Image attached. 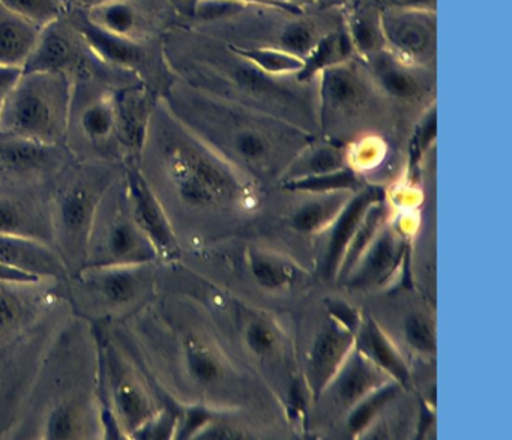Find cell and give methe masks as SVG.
Listing matches in <instances>:
<instances>
[{
	"label": "cell",
	"mask_w": 512,
	"mask_h": 440,
	"mask_svg": "<svg viewBox=\"0 0 512 440\" xmlns=\"http://www.w3.org/2000/svg\"><path fill=\"white\" fill-rule=\"evenodd\" d=\"M163 50L175 79L191 88L319 133L317 77L272 76L235 47L179 23L164 32Z\"/></svg>",
	"instance_id": "cell-1"
},
{
	"label": "cell",
	"mask_w": 512,
	"mask_h": 440,
	"mask_svg": "<svg viewBox=\"0 0 512 440\" xmlns=\"http://www.w3.org/2000/svg\"><path fill=\"white\" fill-rule=\"evenodd\" d=\"M101 413L94 326L73 313L55 335L17 425L34 421L11 439H104Z\"/></svg>",
	"instance_id": "cell-2"
},
{
	"label": "cell",
	"mask_w": 512,
	"mask_h": 440,
	"mask_svg": "<svg viewBox=\"0 0 512 440\" xmlns=\"http://www.w3.org/2000/svg\"><path fill=\"white\" fill-rule=\"evenodd\" d=\"M71 314L61 281H0V439L11 437L55 335Z\"/></svg>",
	"instance_id": "cell-3"
},
{
	"label": "cell",
	"mask_w": 512,
	"mask_h": 440,
	"mask_svg": "<svg viewBox=\"0 0 512 440\" xmlns=\"http://www.w3.org/2000/svg\"><path fill=\"white\" fill-rule=\"evenodd\" d=\"M161 100L224 161L257 172L289 167L313 139L283 119L212 97L178 79L170 83Z\"/></svg>",
	"instance_id": "cell-4"
},
{
	"label": "cell",
	"mask_w": 512,
	"mask_h": 440,
	"mask_svg": "<svg viewBox=\"0 0 512 440\" xmlns=\"http://www.w3.org/2000/svg\"><path fill=\"white\" fill-rule=\"evenodd\" d=\"M341 25L343 7L293 10L244 2L226 19L188 28L211 35L235 49H278L305 59L320 38Z\"/></svg>",
	"instance_id": "cell-5"
},
{
	"label": "cell",
	"mask_w": 512,
	"mask_h": 440,
	"mask_svg": "<svg viewBox=\"0 0 512 440\" xmlns=\"http://www.w3.org/2000/svg\"><path fill=\"white\" fill-rule=\"evenodd\" d=\"M124 172L122 163L74 160L53 182L52 242L70 277L85 265L89 233L101 197Z\"/></svg>",
	"instance_id": "cell-6"
},
{
	"label": "cell",
	"mask_w": 512,
	"mask_h": 440,
	"mask_svg": "<svg viewBox=\"0 0 512 440\" xmlns=\"http://www.w3.org/2000/svg\"><path fill=\"white\" fill-rule=\"evenodd\" d=\"M98 346L101 421L113 416L125 439L161 409L151 376L113 323H92Z\"/></svg>",
	"instance_id": "cell-7"
},
{
	"label": "cell",
	"mask_w": 512,
	"mask_h": 440,
	"mask_svg": "<svg viewBox=\"0 0 512 440\" xmlns=\"http://www.w3.org/2000/svg\"><path fill=\"white\" fill-rule=\"evenodd\" d=\"M73 82L55 71H22L0 107V133L64 145Z\"/></svg>",
	"instance_id": "cell-8"
},
{
	"label": "cell",
	"mask_w": 512,
	"mask_h": 440,
	"mask_svg": "<svg viewBox=\"0 0 512 440\" xmlns=\"http://www.w3.org/2000/svg\"><path fill=\"white\" fill-rule=\"evenodd\" d=\"M157 265L83 266L67 283L73 313L91 323L127 319L154 298Z\"/></svg>",
	"instance_id": "cell-9"
},
{
	"label": "cell",
	"mask_w": 512,
	"mask_h": 440,
	"mask_svg": "<svg viewBox=\"0 0 512 440\" xmlns=\"http://www.w3.org/2000/svg\"><path fill=\"white\" fill-rule=\"evenodd\" d=\"M392 110L358 56L317 74L319 130L332 140L352 136L362 125L382 122Z\"/></svg>",
	"instance_id": "cell-10"
},
{
	"label": "cell",
	"mask_w": 512,
	"mask_h": 440,
	"mask_svg": "<svg viewBox=\"0 0 512 440\" xmlns=\"http://www.w3.org/2000/svg\"><path fill=\"white\" fill-rule=\"evenodd\" d=\"M158 262L157 251L134 221L124 172L107 188L98 203L83 266Z\"/></svg>",
	"instance_id": "cell-11"
},
{
	"label": "cell",
	"mask_w": 512,
	"mask_h": 440,
	"mask_svg": "<svg viewBox=\"0 0 512 440\" xmlns=\"http://www.w3.org/2000/svg\"><path fill=\"white\" fill-rule=\"evenodd\" d=\"M23 71H55L70 77L73 83H100L112 91L142 83L133 74L103 61L71 22L68 13L44 26L37 47Z\"/></svg>",
	"instance_id": "cell-12"
},
{
	"label": "cell",
	"mask_w": 512,
	"mask_h": 440,
	"mask_svg": "<svg viewBox=\"0 0 512 440\" xmlns=\"http://www.w3.org/2000/svg\"><path fill=\"white\" fill-rule=\"evenodd\" d=\"M65 148L77 161L124 164L116 134L112 89L95 82L73 83Z\"/></svg>",
	"instance_id": "cell-13"
},
{
	"label": "cell",
	"mask_w": 512,
	"mask_h": 440,
	"mask_svg": "<svg viewBox=\"0 0 512 440\" xmlns=\"http://www.w3.org/2000/svg\"><path fill=\"white\" fill-rule=\"evenodd\" d=\"M68 17L103 61L133 74L146 88L160 97L175 80L164 56L163 40L142 43L109 34L92 25L85 11L77 8H70Z\"/></svg>",
	"instance_id": "cell-14"
},
{
	"label": "cell",
	"mask_w": 512,
	"mask_h": 440,
	"mask_svg": "<svg viewBox=\"0 0 512 440\" xmlns=\"http://www.w3.org/2000/svg\"><path fill=\"white\" fill-rule=\"evenodd\" d=\"M73 161L64 145L0 133V187H52Z\"/></svg>",
	"instance_id": "cell-15"
},
{
	"label": "cell",
	"mask_w": 512,
	"mask_h": 440,
	"mask_svg": "<svg viewBox=\"0 0 512 440\" xmlns=\"http://www.w3.org/2000/svg\"><path fill=\"white\" fill-rule=\"evenodd\" d=\"M92 25L128 40L152 43L176 23L170 0H112L85 11Z\"/></svg>",
	"instance_id": "cell-16"
},
{
	"label": "cell",
	"mask_w": 512,
	"mask_h": 440,
	"mask_svg": "<svg viewBox=\"0 0 512 440\" xmlns=\"http://www.w3.org/2000/svg\"><path fill=\"white\" fill-rule=\"evenodd\" d=\"M383 43L392 55L437 70V11L382 8Z\"/></svg>",
	"instance_id": "cell-17"
},
{
	"label": "cell",
	"mask_w": 512,
	"mask_h": 440,
	"mask_svg": "<svg viewBox=\"0 0 512 440\" xmlns=\"http://www.w3.org/2000/svg\"><path fill=\"white\" fill-rule=\"evenodd\" d=\"M383 97L394 109L422 107L436 103L437 70L418 67L382 49L364 59Z\"/></svg>",
	"instance_id": "cell-18"
},
{
	"label": "cell",
	"mask_w": 512,
	"mask_h": 440,
	"mask_svg": "<svg viewBox=\"0 0 512 440\" xmlns=\"http://www.w3.org/2000/svg\"><path fill=\"white\" fill-rule=\"evenodd\" d=\"M128 197L131 212L143 235L149 239L157 251L160 262H173L179 257L178 236L167 215L166 209L149 187L137 166L125 167Z\"/></svg>",
	"instance_id": "cell-19"
},
{
	"label": "cell",
	"mask_w": 512,
	"mask_h": 440,
	"mask_svg": "<svg viewBox=\"0 0 512 440\" xmlns=\"http://www.w3.org/2000/svg\"><path fill=\"white\" fill-rule=\"evenodd\" d=\"M52 187H0V233L31 236L53 245Z\"/></svg>",
	"instance_id": "cell-20"
},
{
	"label": "cell",
	"mask_w": 512,
	"mask_h": 440,
	"mask_svg": "<svg viewBox=\"0 0 512 440\" xmlns=\"http://www.w3.org/2000/svg\"><path fill=\"white\" fill-rule=\"evenodd\" d=\"M158 98L160 95L155 94L142 83L113 91L116 134H118L125 167L139 164L152 110Z\"/></svg>",
	"instance_id": "cell-21"
},
{
	"label": "cell",
	"mask_w": 512,
	"mask_h": 440,
	"mask_svg": "<svg viewBox=\"0 0 512 440\" xmlns=\"http://www.w3.org/2000/svg\"><path fill=\"white\" fill-rule=\"evenodd\" d=\"M0 262L38 280L68 283L70 271L53 245L31 236L0 233Z\"/></svg>",
	"instance_id": "cell-22"
},
{
	"label": "cell",
	"mask_w": 512,
	"mask_h": 440,
	"mask_svg": "<svg viewBox=\"0 0 512 440\" xmlns=\"http://www.w3.org/2000/svg\"><path fill=\"white\" fill-rule=\"evenodd\" d=\"M37 23L0 4V67L23 71L40 40Z\"/></svg>",
	"instance_id": "cell-23"
},
{
	"label": "cell",
	"mask_w": 512,
	"mask_h": 440,
	"mask_svg": "<svg viewBox=\"0 0 512 440\" xmlns=\"http://www.w3.org/2000/svg\"><path fill=\"white\" fill-rule=\"evenodd\" d=\"M352 334L349 329L332 320L317 335L310 353V383L316 394L325 388L338 365L346 358L352 344Z\"/></svg>",
	"instance_id": "cell-24"
},
{
	"label": "cell",
	"mask_w": 512,
	"mask_h": 440,
	"mask_svg": "<svg viewBox=\"0 0 512 440\" xmlns=\"http://www.w3.org/2000/svg\"><path fill=\"white\" fill-rule=\"evenodd\" d=\"M385 370L374 364L368 356L359 350L344 365L332 385L335 401L341 406H352L364 400L380 383L385 382Z\"/></svg>",
	"instance_id": "cell-25"
},
{
	"label": "cell",
	"mask_w": 512,
	"mask_h": 440,
	"mask_svg": "<svg viewBox=\"0 0 512 440\" xmlns=\"http://www.w3.org/2000/svg\"><path fill=\"white\" fill-rule=\"evenodd\" d=\"M349 154L337 143H308L290 163L289 176L293 179L328 175L346 169Z\"/></svg>",
	"instance_id": "cell-26"
},
{
	"label": "cell",
	"mask_w": 512,
	"mask_h": 440,
	"mask_svg": "<svg viewBox=\"0 0 512 440\" xmlns=\"http://www.w3.org/2000/svg\"><path fill=\"white\" fill-rule=\"evenodd\" d=\"M355 56V49H353L352 41H350L343 22V25L320 38L319 43L314 46L310 55L304 59V68H302L298 77L302 80L314 79L317 74L322 73L326 68L343 64V62L349 61Z\"/></svg>",
	"instance_id": "cell-27"
},
{
	"label": "cell",
	"mask_w": 512,
	"mask_h": 440,
	"mask_svg": "<svg viewBox=\"0 0 512 440\" xmlns=\"http://www.w3.org/2000/svg\"><path fill=\"white\" fill-rule=\"evenodd\" d=\"M374 193L376 191L368 190L359 194L355 200L349 203L346 211L335 224L328 253H326V269H328L329 274L337 268V263L340 262L343 251L346 250L347 244L356 233L355 229H358L362 218H364L362 215H364L365 209L370 203L374 202Z\"/></svg>",
	"instance_id": "cell-28"
},
{
	"label": "cell",
	"mask_w": 512,
	"mask_h": 440,
	"mask_svg": "<svg viewBox=\"0 0 512 440\" xmlns=\"http://www.w3.org/2000/svg\"><path fill=\"white\" fill-rule=\"evenodd\" d=\"M359 350L395 379L403 383L409 380L406 364L398 355L397 350L386 340L382 331L377 328L376 323H367L362 329L361 337H359Z\"/></svg>",
	"instance_id": "cell-29"
},
{
	"label": "cell",
	"mask_w": 512,
	"mask_h": 440,
	"mask_svg": "<svg viewBox=\"0 0 512 440\" xmlns=\"http://www.w3.org/2000/svg\"><path fill=\"white\" fill-rule=\"evenodd\" d=\"M239 50V49H238ZM254 65L272 76H298L304 68V59L278 49L239 50Z\"/></svg>",
	"instance_id": "cell-30"
},
{
	"label": "cell",
	"mask_w": 512,
	"mask_h": 440,
	"mask_svg": "<svg viewBox=\"0 0 512 440\" xmlns=\"http://www.w3.org/2000/svg\"><path fill=\"white\" fill-rule=\"evenodd\" d=\"M0 4L41 28L61 19L70 10L68 0H0Z\"/></svg>",
	"instance_id": "cell-31"
},
{
	"label": "cell",
	"mask_w": 512,
	"mask_h": 440,
	"mask_svg": "<svg viewBox=\"0 0 512 440\" xmlns=\"http://www.w3.org/2000/svg\"><path fill=\"white\" fill-rule=\"evenodd\" d=\"M341 203H343L341 194H334V196L325 197L322 200L305 203L292 215L290 223H292L296 232H314V230L320 229L335 214Z\"/></svg>",
	"instance_id": "cell-32"
},
{
	"label": "cell",
	"mask_w": 512,
	"mask_h": 440,
	"mask_svg": "<svg viewBox=\"0 0 512 440\" xmlns=\"http://www.w3.org/2000/svg\"><path fill=\"white\" fill-rule=\"evenodd\" d=\"M250 266L260 286L266 289H283L293 280L292 268L268 254L251 253Z\"/></svg>",
	"instance_id": "cell-33"
},
{
	"label": "cell",
	"mask_w": 512,
	"mask_h": 440,
	"mask_svg": "<svg viewBox=\"0 0 512 440\" xmlns=\"http://www.w3.org/2000/svg\"><path fill=\"white\" fill-rule=\"evenodd\" d=\"M398 253V244L394 236L386 233L376 245L371 253L368 254L367 263L362 266L361 277H358V283H368L374 278H380L395 262V256Z\"/></svg>",
	"instance_id": "cell-34"
},
{
	"label": "cell",
	"mask_w": 512,
	"mask_h": 440,
	"mask_svg": "<svg viewBox=\"0 0 512 440\" xmlns=\"http://www.w3.org/2000/svg\"><path fill=\"white\" fill-rule=\"evenodd\" d=\"M178 419L179 416L169 406H163L142 427L137 428L131 434L130 440L173 439L176 434V427H178Z\"/></svg>",
	"instance_id": "cell-35"
},
{
	"label": "cell",
	"mask_w": 512,
	"mask_h": 440,
	"mask_svg": "<svg viewBox=\"0 0 512 440\" xmlns=\"http://www.w3.org/2000/svg\"><path fill=\"white\" fill-rule=\"evenodd\" d=\"M404 335L413 350L424 355L436 352V335L433 326L421 314H412L404 322Z\"/></svg>",
	"instance_id": "cell-36"
},
{
	"label": "cell",
	"mask_w": 512,
	"mask_h": 440,
	"mask_svg": "<svg viewBox=\"0 0 512 440\" xmlns=\"http://www.w3.org/2000/svg\"><path fill=\"white\" fill-rule=\"evenodd\" d=\"M247 343L257 355H266L274 347V332L265 323L253 322L247 329Z\"/></svg>",
	"instance_id": "cell-37"
},
{
	"label": "cell",
	"mask_w": 512,
	"mask_h": 440,
	"mask_svg": "<svg viewBox=\"0 0 512 440\" xmlns=\"http://www.w3.org/2000/svg\"><path fill=\"white\" fill-rule=\"evenodd\" d=\"M329 311L334 316L335 322L340 323L341 326L349 329L350 332H355L356 328H358V313L350 305H347L346 302H331L329 304Z\"/></svg>",
	"instance_id": "cell-38"
},
{
	"label": "cell",
	"mask_w": 512,
	"mask_h": 440,
	"mask_svg": "<svg viewBox=\"0 0 512 440\" xmlns=\"http://www.w3.org/2000/svg\"><path fill=\"white\" fill-rule=\"evenodd\" d=\"M382 8L437 11V0H377Z\"/></svg>",
	"instance_id": "cell-39"
},
{
	"label": "cell",
	"mask_w": 512,
	"mask_h": 440,
	"mask_svg": "<svg viewBox=\"0 0 512 440\" xmlns=\"http://www.w3.org/2000/svg\"><path fill=\"white\" fill-rule=\"evenodd\" d=\"M22 71L14 70V68L0 67V107L4 104L5 98L10 94L14 83L19 79Z\"/></svg>",
	"instance_id": "cell-40"
},
{
	"label": "cell",
	"mask_w": 512,
	"mask_h": 440,
	"mask_svg": "<svg viewBox=\"0 0 512 440\" xmlns=\"http://www.w3.org/2000/svg\"><path fill=\"white\" fill-rule=\"evenodd\" d=\"M112 2V0H68L70 8H77V10H91V8L98 7V5Z\"/></svg>",
	"instance_id": "cell-41"
},
{
	"label": "cell",
	"mask_w": 512,
	"mask_h": 440,
	"mask_svg": "<svg viewBox=\"0 0 512 440\" xmlns=\"http://www.w3.org/2000/svg\"><path fill=\"white\" fill-rule=\"evenodd\" d=\"M338 5H341L343 7L344 4H346V0H337Z\"/></svg>",
	"instance_id": "cell-42"
}]
</instances>
